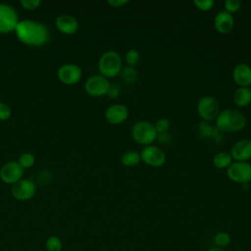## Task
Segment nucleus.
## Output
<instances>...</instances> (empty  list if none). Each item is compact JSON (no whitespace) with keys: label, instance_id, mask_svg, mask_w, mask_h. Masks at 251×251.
I'll return each mask as SVG.
<instances>
[{"label":"nucleus","instance_id":"nucleus-1","mask_svg":"<svg viewBox=\"0 0 251 251\" xmlns=\"http://www.w3.org/2000/svg\"><path fill=\"white\" fill-rule=\"evenodd\" d=\"M15 31L18 39L26 45L40 46L49 40L48 28L38 22L29 20L19 22Z\"/></svg>","mask_w":251,"mask_h":251},{"label":"nucleus","instance_id":"nucleus-2","mask_svg":"<svg viewBox=\"0 0 251 251\" xmlns=\"http://www.w3.org/2000/svg\"><path fill=\"white\" fill-rule=\"evenodd\" d=\"M216 121V127L222 133H232L243 129L246 126L247 120L245 115L236 109L226 108L222 110Z\"/></svg>","mask_w":251,"mask_h":251},{"label":"nucleus","instance_id":"nucleus-3","mask_svg":"<svg viewBox=\"0 0 251 251\" xmlns=\"http://www.w3.org/2000/svg\"><path fill=\"white\" fill-rule=\"evenodd\" d=\"M123 68L122 57L114 50L104 52L98 60V70L101 75L106 78L117 76L121 74Z\"/></svg>","mask_w":251,"mask_h":251},{"label":"nucleus","instance_id":"nucleus-4","mask_svg":"<svg viewBox=\"0 0 251 251\" xmlns=\"http://www.w3.org/2000/svg\"><path fill=\"white\" fill-rule=\"evenodd\" d=\"M130 133L133 141L143 147L153 144L157 139V132L155 130L154 124L145 120L135 122L131 126Z\"/></svg>","mask_w":251,"mask_h":251},{"label":"nucleus","instance_id":"nucleus-5","mask_svg":"<svg viewBox=\"0 0 251 251\" xmlns=\"http://www.w3.org/2000/svg\"><path fill=\"white\" fill-rule=\"evenodd\" d=\"M196 110L202 121L207 123L215 121L221 112L219 101L211 95L202 96L198 100Z\"/></svg>","mask_w":251,"mask_h":251},{"label":"nucleus","instance_id":"nucleus-6","mask_svg":"<svg viewBox=\"0 0 251 251\" xmlns=\"http://www.w3.org/2000/svg\"><path fill=\"white\" fill-rule=\"evenodd\" d=\"M227 177L235 183H250L251 181V164L248 162L233 161L226 169Z\"/></svg>","mask_w":251,"mask_h":251},{"label":"nucleus","instance_id":"nucleus-7","mask_svg":"<svg viewBox=\"0 0 251 251\" xmlns=\"http://www.w3.org/2000/svg\"><path fill=\"white\" fill-rule=\"evenodd\" d=\"M139 153L141 161L149 167L160 168L164 166L167 161V156L165 152L160 147L153 144L144 146Z\"/></svg>","mask_w":251,"mask_h":251},{"label":"nucleus","instance_id":"nucleus-8","mask_svg":"<svg viewBox=\"0 0 251 251\" xmlns=\"http://www.w3.org/2000/svg\"><path fill=\"white\" fill-rule=\"evenodd\" d=\"M19 24L18 15L10 5L0 3V33L14 31Z\"/></svg>","mask_w":251,"mask_h":251},{"label":"nucleus","instance_id":"nucleus-9","mask_svg":"<svg viewBox=\"0 0 251 251\" xmlns=\"http://www.w3.org/2000/svg\"><path fill=\"white\" fill-rule=\"evenodd\" d=\"M110 85L108 78L101 75H96L87 78L84 84V89L90 96L100 97L108 93Z\"/></svg>","mask_w":251,"mask_h":251},{"label":"nucleus","instance_id":"nucleus-10","mask_svg":"<svg viewBox=\"0 0 251 251\" xmlns=\"http://www.w3.org/2000/svg\"><path fill=\"white\" fill-rule=\"evenodd\" d=\"M35 184L30 179H20L13 184L12 194L13 196L21 201H25L32 198L35 194Z\"/></svg>","mask_w":251,"mask_h":251},{"label":"nucleus","instance_id":"nucleus-11","mask_svg":"<svg viewBox=\"0 0 251 251\" xmlns=\"http://www.w3.org/2000/svg\"><path fill=\"white\" fill-rule=\"evenodd\" d=\"M128 108L123 104H113L105 111V119L111 125H120L127 120Z\"/></svg>","mask_w":251,"mask_h":251},{"label":"nucleus","instance_id":"nucleus-12","mask_svg":"<svg viewBox=\"0 0 251 251\" xmlns=\"http://www.w3.org/2000/svg\"><path fill=\"white\" fill-rule=\"evenodd\" d=\"M81 69L74 64H67L58 70V78L65 84H75L81 78Z\"/></svg>","mask_w":251,"mask_h":251},{"label":"nucleus","instance_id":"nucleus-13","mask_svg":"<svg viewBox=\"0 0 251 251\" xmlns=\"http://www.w3.org/2000/svg\"><path fill=\"white\" fill-rule=\"evenodd\" d=\"M23 176V168L18 162L12 161L6 163L0 171L1 179L8 184H14L21 179Z\"/></svg>","mask_w":251,"mask_h":251},{"label":"nucleus","instance_id":"nucleus-14","mask_svg":"<svg viewBox=\"0 0 251 251\" xmlns=\"http://www.w3.org/2000/svg\"><path fill=\"white\" fill-rule=\"evenodd\" d=\"M229 153L233 161L248 162L251 159V139L243 138L236 141Z\"/></svg>","mask_w":251,"mask_h":251},{"label":"nucleus","instance_id":"nucleus-15","mask_svg":"<svg viewBox=\"0 0 251 251\" xmlns=\"http://www.w3.org/2000/svg\"><path fill=\"white\" fill-rule=\"evenodd\" d=\"M234 26V18L231 14L225 10L217 13L214 18V27L217 32L221 34L229 33Z\"/></svg>","mask_w":251,"mask_h":251},{"label":"nucleus","instance_id":"nucleus-16","mask_svg":"<svg viewBox=\"0 0 251 251\" xmlns=\"http://www.w3.org/2000/svg\"><path fill=\"white\" fill-rule=\"evenodd\" d=\"M231 76L239 87H250L251 85V67L245 63L235 65Z\"/></svg>","mask_w":251,"mask_h":251},{"label":"nucleus","instance_id":"nucleus-17","mask_svg":"<svg viewBox=\"0 0 251 251\" xmlns=\"http://www.w3.org/2000/svg\"><path fill=\"white\" fill-rule=\"evenodd\" d=\"M56 26L63 33L74 34L78 29V23L71 15H61L56 19Z\"/></svg>","mask_w":251,"mask_h":251},{"label":"nucleus","instance_id":"nucleus-18","mask_svg":"<svg viewBox=\"0 0 251 251\" xmlns=\"http://www.w3.org/2000/svg\"><path fill=\"white\" fill-rule=\"evenodd\" d=\"M221 131L216 127L215 125H211L207 122H202L197 126V134L202 139H220Z\"/></svg>","mask_w":251,"mask_h":251},{"label":"nucleus","instance_id":"nucleus-19","mask_svg":"<svg viewBox=\"0 0 251 251\" xmlns=\"http://www.w3.org/2000/svg\"><path fill=\"white\" fill-rule=\"evenodd\" d=\"M232 99L234 104L243 108L248 106L251 103V89L250 87H238L235 89L232 95Z\"/></svg>","mask_w":251,"mask_h":251},{"label":"nucleus","instance_id":"nucleus-20","mask_svg":"<svg viewBox=\"0 0 251 251\" xmlns=\"http://www.w3.org/2000/svg\"><path fill=\"white\" fill-rule=\"evenodd\" d=\"M232 162H233V159L230 153L226 151H220L216 153L212 160L214 167L218 170H225V169L226 170L231 165Z\"/></svg>","mask_w":251,"mask_h":251},{"label":"nucleus","instance_id":"nucleus-21","mask_svg":"<svg viewBox=\"0 0 251 251\" xmlns=\"http://www.w3.org/2000/svg\"><path fill=\"white\" fill-rule=\"evenodd\" d=\"M140 161V153L135 150H127L121 157V162L126 167H134L138 165Z\"/></svg>","mask_w":251,"mask_h":251},{"label":"nucleus","instance_id":"nucleus-22","mask_svg":"<svg viewBox=\"0 0 251 251\" xmlns=\"http://www.w3.org/2000/svg\"><path fill=\"white\" fill-rule=\"evenodd\" d=\"M121 75H122V77H123L124 81L126 84H129V85L135 83V81L138 78L137 71L133 67H129V66H126V67L123 68V70L121 72Z\"/></svg>","mask_w":251,"mask_h":251},{"label":"nucleus","instance_id":"nucleus-23","mask_svg":"<svg viewBox=\"0 0 251 251\" xmlns=\"http://www.w3.org/2000/svg\"><path fill=\"white\" fill-rule=\"evenodd\" d=\"M45 250L46 251H62L63 242L61 238L57 235L49 236L45 242Z\"/></svg>","mask_w":251,"mask_h":251},{"label":"nucleus","instance_id":"nucleus-24","mask_svg":"<svg viewBox=\"0 0 251 251\" xmlns=\"http://www.w3.org/2000/svg\"><path fill=\"white\" fill-rule=\"evenodd\" d=\"M125 60H126V63L127 66L134 68V67L139 63L140 54H139V52H138L136 49H134V48L128 49V50L126 52Z\"/></svg>","mask_w":251,"mask_h":251},{"label":"nucleus","instance_id":"nucleus-25","mask_svg":"<svg viewBox=\"0 0 251 251\" xmlns=\"http://www.w3.org/2000/svg\"><path fill=\"white\" fill-rule=\"evenodd\" d=\"M214 242L219 248L226 247L230 243V236L226 231H220L215 235Z\"/></svg>","mask_w":251,"mask_h":251},{"label":"nucleus","instance_id":"nucleus-26","mask_svg":"<svg viewBox=\"0 0 251 251\" xmlns=\"http://www.w3.org/2000/svg\"><path fill=\"white\" fill-rule=\"evenodd\" d=\"M154 127H155V130H156L157 134L162 133V132H166L171 127V122L167 118H159L155 122Z\"/></svg>","mask_w":251,"mask_h":251},{"label":"nucleus","instance_id":"nucleus-27","mask_svg":"<svg viewBox=\"0 0 251 251\" xmlns=\"http://www.w3.org/2000/svg\"><path fill=\"white\" fill-rule=\"evenodd\" d=\"M241 2L239 0H226L224 2L225 11H226L229 14H234L238 12L241 8Z\"/></svg>","mask_w":251,"mask_h":251},{"label":"nucleus","instance_id":"nucleus-28","mask_svg":"<svg viewBox=\"0 0 251 251\" xmlns=\"http://www.w3.org/2000/svg\"><path fill=\"white\" fill-rule=\"evenodd\" d=\"M18 163L23 169L30 168L34 164V156L30 153H24L21 155Z\"/></svg>","mask_w":251,"mask_h":251},{"label":"nucleus","instance_id":"nucleus-29","mask_svg":"<svg viewBox=\"0 0 251 251\" xmlns=\"http://www.w3.org/2000/svg\"><path fill=\"white\" fill-rule=\"evenodd\" d=\"M193 4L198 10L202 12H208L213 9L215 5V1L214 0H194Z\"/></svg>","mask_w":251,"mask_h":251},{"label":"nucleus","instance_id":"nucleus-30","mask_svg":"<svg viewBox=\"0 0 251 251\" xmlns=\"http://www.w3.org/2000/svg\"><path fill=\"white\" fill-rule=\"evenodd\" d=\"M10 117H11L10 107L5 103L0 102V121H6Z\"/></svg>","mask_w":251,"mask_h":251},{"label":"nucleus","instance_id":"nucleus-31","mask_svg":"<svg viewBox=\"0 0 251 251\" xmlns=\"http://www.w3.org/2000/svg\"><path fill=\"white\" fill-rule=\"evenodd\" d=\"M156 140H158V142L161 143V144H163V145H167V144H169V143L172 142L173 136H172V134H171L169 131H166V132L158 133Z\"/></svg>","mask_w":251,"mask_h":251},{"label":"nucleus","instance_id":"nucleus-32","mask_svg":"<svg viewBox=\"0 0 251 251\" xmlns=\"http://www.w3.org/2000/svg\"><path fill=\"white\" fill-rule=\"evenodd\" d=\"M21 5L26 10H33L40 5V0H21Z\"/></svg>","mask_w":251,"mask_h":251},{"label":"nucleus","instance_id":"nucleus-33","mask_svg":"<svg viewBox=\"0 0 251 251\" xmlns=\"http://www.w3.org/2000/svg\"><path fill=\"white\" fill-rule=\"evenodd\" d=\"M120 91H121V87L119 86V84H112L110 85L107 95L111 99H117L120 96Z\"/></svg>","mask_w":251,"mask_h":251},{"label":"nucleus","instance_id":"nucleus-34","mask_svg":"<svg viewBox=\"0 0 251 251\" xmlns=\"http://www.w3.org/2000/svg\"><path fill=\"white\" fill-rule=\"evenodd\" d=\"M107 3L114 8H119V7H122L126 4H127L128 1L127 0H108Z\"/></svg>","mask_w":251,"mask_h":251},{"label":"nucleus","instance_id":"nucleus-35","mask_svg":"<svg viewBox=\"0 0 251 251\" xmlns=\"http://www.w3.org/2000/svg\"><path fill=\"white\" fill-rule=\"evenodd\" d=\"M240 185H241V187H242L243 190H248V189L250 188V183H242V184H240Z\"/></svg>","mask_w":251,"mask_h":251},{"label":"nucleus","instance_id":"nucleus-36","mask_svg":"<svg viewBox=\"0 0 251 251\" xmlns=\"http://www.w3.org/2000/svg\"><path fill=\"white\" fill-rule=\"evenodd\" d=\"M207 251H225L223 248H219V247H213V248H210L209 250Z\"/></svg>","mask_w":251,"mask_h":251},{"label":"nucleus","instance_id":"nucleus-37","mask_svg":"<svg viewBox=\"0 0 251 251\" xmlns=\"http://www.w3.org/2000/svg\"><path fill=\"white\" fill-rule=\"evenodd\" d=\"M40 251H46V250H40Z\"/></svg>","mask_w":251,"mask_h":251},{"label":"nucleus","instance_id":"nucleus-38","mask_svg":"<svg viewBox=\"0 0 251 251\" xmlns=\"http://www.w3.org/2000/svg\"><path fill=\"white\" fill-rule=\"evenodd\" d=\"M250 89H251V85H250Z\"/></svg>","mask_w":251,"mask_h":251}]
</instances>
